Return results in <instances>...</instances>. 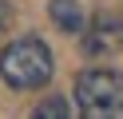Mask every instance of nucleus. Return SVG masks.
I'll return each instance as SVG.
<instances>
[{
  "label": "nucleus",
  "mask_w": 123,
  "mask_h": 119,
  "mask_svg": "<svg viewBox=\"0 0 123 119\" xmlns=\"http://www.w3.org/2000/svg\"><path fill=\"white\" fill-rule=\"evenodd\" d=\"M56 71V60H52L48 44L40 36H20L12 40L4 52H0V79L16 91H36L44 87Z\"/></svg>",
  "instance_id": "obj_1"
},
{
  "label": "nucleus",
  "mask_w": 123,
  "mask_h": 119,
  "mask_svg": "<svg viewBox=\"0 0 123 119\" xmlns=\"http://www.w3.org/2000/svg\"><path fill=\"white\" fill-rule=\"evenodd\" d=\"M72 99L83 119H123V75L111 68H87L75 79Z\"/></svg>",
  "instance_id": "obj_2"
},
{
  "label": "nucleus",
  "mask_w": 123,
  "mask_h": 119,
  "mask_svg": "<svg viewBox=\"0 0 123 119\" xmlns=\"http://www.w3.org/2000/svg\"><path fill=\"white\" fill-rule=\"evenodd\" d=\"M119 44H123V20L99 12L95 20H91V36L83 40V48H87L91 56H103V52H115Z\"/></svg>",
  "instance_id": "obj_3"
},
{
  "label": "nucleus",
  "mask_w": 123,
  "mask_h": 119,
  "mask_svg": "<svg viewBox=\"0 0 123 119\" xmlns=\"http://www.w3.org/2000/svg\"><path fill=\"white\" fill-rule=\"evenodd\" d=\"M48 12H52V24L64 28L68 36H80L83 32V8L75 0H48Z\"/></svg>",
  "instance_id": "obj_4"
},
{
  "label": "nucleus",
  "mask_w": 123,
  "mask_h": 119,
  "mask_svg": "<svg viewBox=\"0 0 123 119\" xmlns=\"http://www.w3.org/2000/svg\"><path fill=\"white\" fill-rule=\"evenodd\" d=\"M32 115H36V119H68V115H72V103H68L64 95H52V99L36 103Z\"/></svg>",
  "instance_id": "obj_5"
},
{
  "label": "nucleus",
  "mask_w": 123,
  "mask_h": 119,
  "mask_svg": "<svg viewBox=\"0 0 123 119\" xmlns=\"http://www.w3.org/2000/svg\"><path fill=\"white\" fill-rule=\"evenodd\" d=\"M8 28H12V4H8V0H0V36H4Z\"/></svg>",
  "instance_id": "obj_6"
}]
</instances>
